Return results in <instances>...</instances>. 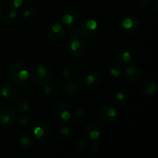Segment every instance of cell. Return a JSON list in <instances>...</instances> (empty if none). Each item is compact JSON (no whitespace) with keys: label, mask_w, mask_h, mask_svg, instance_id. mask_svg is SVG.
Wrapping results in <instances>:
<instances>
[{"label":"cell","mask_w":158,"mask_h":158,"mask_svg":"<svg viewBox=\"0 0 158 158\" xmlns=\"http://www.w3.org/2000/svg\"><path fill=\"white\" fill-rule=\"evenodd\" d=\"M53 75L52 66L45 63H40L31 69L30 78L37 86H43L50 81Z\"/></svg>","instance_id":"cell-1"},{"label":"cell","mask_w":158,"mask_h":158,"mask_svg":"<svg viewBox=\"0 0 158 158\" xmlns=\"http://www.w3.org/2000/svg\"><path fill=\"white\" fill-rule=\"evenodd\" d=\"M29 76V70L25 63L15 62L12 64L9 69V77L17 84H23L28 80Z\"/></svg>","instance_id":"cell-2"},{"label":"cell","mask_w":158,"mask_h":158,"mask_svg":"<svg viewBox=\"0 0 158 158\" xmlns=\"http://www.w3.org/2000/svg\"><path fill=\"white\" fill-rule=\"evenodd\" d=\"M99 30L98 23L94 19H86L79 26V35L81 38L92 39L97 34Z\"/></svg>","instance_id":"cell-3"},{"label":"cell","mask_w":158,"mask_h":158,"mask_svg":"<svg viewBox=\"0 0 158 158\" xmlns=\"http://www.w3.org/2000/svg\"><path fill=\"white\" fill-rule=\"evenodd\" d=\"M140 26V21L136 15H127L122 19L120 29L127 35L134 33Z\"/></svg>","instance_id":"cell-4"},{"label":"cell","mask_w":158,"mask_h":158,"mask_svg":"<svg viewBox=\"0 0 158 158\" xmlns=\"http://www.w3.org/2000/svg\"><path fill=\"white\" fill-rule=\"evenodd\" d=\"M53 113L56 119L61 123L68 122L72 118L70 108L64 103H60L56 105L53 109Z\"/></svg>","instance_id":"cell-5"},{"label":"cell","mask_w":158,"mask_h":158,"mask_svg":"<svg viewBox=\"0 0 158 158\" xmlns=\"http://www.w3.org/2000/svg\"><path fill=\"white\" fill-rule=\"evenodd\" d=\"M104 132L105 131L103 127L100 123L95 121L88 123L84 129V133L86 137L93 140H98L100 137L103 135Z\"/></svg>","instance_id":"cell-6"},{"label":"cell","mask_w":158,"mask_h":158,"mask_svg":"<svg viewBox=\"0 0 158 158\" xmlns=\"http://www.w3.org/2000/svg\"><path fill=\"white\" fill-rule=\"evenodd\" d=\"M34 135L38 141H46L49 140L52 135V128L45 122H41L35 126L33 130Z\"/></svg>","instance_id":"cell-7"},{"label":"cell","mask_w":158,"mask_h":158,"mask_svg":"<svg viewBox=\"0 0 158 158\" xmlns=\"http://www.w3.org/2000/svg\"><path fill=\"white\" fill-rule=\"evenodd\" d=\"M97 117L99 120L103 123H113L117 121L118 118V112L115 108L107 106L100 109L97 114Z\"/></svg>","instance_id":"cell-8"},{"label":"cell","mask_w":158,"mask_h":158,"mask_svg":"<svg viewBox=\"0 0 158 158\" xmlns=\"http://www.w3.org/2000/svg\"><path fill=\"white\" fill-rule=\"evenodd\" d=\"M65 36V30L59 23L52 25L46 33V38L51 43H58L62 41Z\"/></svg>","instance_id":"cell-9"},{"label":"cell","mask_w":158,"mask_h":158,"mask_svg":"<svg viewBox=\"0 0 158 158\" xmlns=\"http://www.w3.org/2000/svg\"><path fill=\"white\" fill-rule=\"evenodd\" d=\"M16 114L9 107L3 108L0 110V125L4 127H9L15 123Z\"/></svg>","instance_id":"cell-10"},{"label":"cell","mask_w":158,"mask_h":158,"mask_svg":"<svg viewBox=\"0 0 158 158\" xmlns=\"http://www.w3.org/2000/svg\"><path fill=\"white\" fill-rule=\"evenodd\" d=\"M123 75L129 82L137 83L143 78V70L137 66H131L124 71Z\"/></svg>","instance_id":"cell-11"},{"label":"cell","mask_w":158,"mask_h":158,"mask_svg":"<svg viewBox=\"0 0 158 158\" xmlns=\"http://www.w3.org/2000/svg\"><path fill=\"white\" fill-rule=\"evenodd\" d=\"M70 49L75 56H82L86 52V44L83 39L80 36L75 37L73 38L71 41Z\"/></svg>","instance_id":"cell-12"},{"label":"cell","mask_w":158,"mask_h":158,"mask_svg":"<svg viewBox=\"0 0 158 158\" xmlns=\"http://www.w3.org/2000/svg\"><path fill=\"white\" fill-rule=\"evenodd\" d=\"M114 60H115L116 65L123 67V66H127L131 63V55L126 49H120L115 54Z\"/></svg>","instance_id":"cell-13"},{"label":"cell","mask_w":158,"mask_h":158,"mask_svg":"<svg viewBox=\"0 0 158 158\" xmlns=\"http://www.w3.org/2000/svg\"><path fill=\"white\" fill-rule=\"evenodd\" d=\"M2 96L7 101H13L18 96V89L13 84H7L2 89Z\"/></svg>","instance_id":"cell-14"},{"label":"cell","mask_w":158,"mask_h":158,"mask_svg":"<svg viewBox=\"0 0 158 158\" xmlns=\"http://www.w3.org/2000/svg\"><path fill=\"white\" fill-rule=\"evenodd\" d=\"M80 13L74 9H68L63 14L61 22L65 25H71L75 23L78 20Z\"/></svg>","instance_id":"cell-15"},{"label":"cell","mask_w":158,"mask_h":158,"mask_svg":"<svg viewBox=\"0 0 158 158\" xmlns=\"http://www.w3.org/2000/svg\"><path fill=\"white\" fill-rule=\"evenodd\" d=\"M62 90H63V94H66V96L73 97V96L77 95L78 93V87L73 81L66 80L62 84Z\"/></svg>","instance_id":"cell-16"},{"label":"cell","mask_w":158,"mask_h":158,"mask_svg":"<svg viewBox=\"0 0 158 158\" xmlns=\"http://www.w3.org/2000/svg\"><path fill=\"white\" fill-rule=\"evenodd\" d=\"M140 91L145 96H153L157 91V84L153 80H147L142 83Z\"/></svg>","instance_id":"cell-17"},{"label":"cell","mask_w":158,"mask_h":158,"mask_svg":"<svg viewBox=\"0 0 158 158\" xmlns=\"http://www.w3.org/2000/svg\"><path fill=\"white\" fill-rule=\"evenodd\" d=\"M102 76L98 72H92L84 79V83L87 86H96L101 82Z\"/></svg>","instance_id":"cell-18"},{"label":"cell","mask_w":158,"mask_h":158,"mask_svg":"<svg viewBox=\"0 0 158 158\" xmlns=\"http://www.w3.org/2000/svg\"><path fill=\"white\" fill-rule=\"evenodd\" d=\"M114 103L119 106H123L127 103V97L123 93H118L114 98Z\"/></svg>","instance_id":"cell-19"},{"label":"cell","mask_w":158,"mask_h":158,"mask_svg":"<svg viewBox=\"0 0 158 158\" xmlns=\"http://www.w3.org/2000/svg\"><path fill=\"white\" fill-rule=\"evenodd\" d=\"M16 110L20 114H25L29 110V104L25 100H20L15 105Z\"/></svg>","instance_id":"cell-20"},{"label":"cell","mask_w":158,"mask_h":158,"mask_svg":"<svg viewBox=\"0 0 158 158\" xmlns=\"http://www.w3.org/2000/svg\"><path fill=\"white\" fill-rule=\"evenodd\" d=\"M71 131L69 128H68L67 127H63L60 128L58 131V134H57L56 138L57 140H66L68 137L70 136Z\"/></svg>","instance_id":"cell-21"},{"label":"cell","mask_w":158,"mask_h":158,"mask_svg":"<svg viewBox=\"0 0 158 158\" xmlns=\"http://www.w3.org/2000/svg\"><path fill=\"white\" fill-rule=\"evenodd\" d=\"M33 143V139L29 136H23L20 138V144L25 149H29V148H32Z\"/></svg>","instance_id":"cell-22"},{"label":"cell","mask_w":158,"mask_h":158,"mask_svg":"<svg viewBox=\"0 0 158 158\" xmlns=\"http://www.w3.org/2000/svg\"><path fill=\"white\" fill-rule=\"evenodd\" d=\"M86 112L83 109H78L76 110L75 114L73 116V120L76 122H82L83 120H86Z\"/></svg>","instance_id":"cell-23"},{"label":"cell","mask_w":158,"mask_h":158,"mask_svg":"<svg viewBox=\"0 0 158 158\" xmlns=\"http://www.w3.org/2000/svg\"><path fill=\"white\" fill-rule=\"evenodd\" d=\"M109 72L111 76H113L114 77H116V78H118V77H120L123 73V70L122 69L121 66H119L117 65L111 66L109 69Z\"/></svg>","instance_id":"cell-24"},{"label":"cell","mask_w":158,"mask_h":158,"mask_svg":"<svg viewBox=\"0 0 158 158\" xmlns=\"http://www.w3.org/2000/svg\"><path fill=\"white\" fill-rule=\"evenodd\" d=\"M6 19L7 23H13L16 21L17 19V12L15 9H12V10L9 11L7 14H6Z\"/></svg>","instance_id":"cell-25"},{"label":"cell","mask_w":158,"mask_h":158,"mask_svg":"<svg viewBox=\"0 0 158 158\" xmlns=\"http://www.w3.org/2000/svg\"><path fill=\"white\" fill-rule=\"evenodd\" d=\"M44 93L46 95L49 96L51 97H55L56 96L57 91L55 87L52 86H49V85H46L44 88Z\"/></svg>","instance_id":"cell-26"},{"label":"cell","mask_w":158,"mask_h":158,"mask_svg":"<svg viewBox=\"0 0 158 158\" xmlns=\"http://www.w3.org/2000/svg\"><path fill=\"white\" fill-rule=\"evenodd\" d=\"M35 9H34L32 6H29L23 9V11H22V14H23L24 18H29V17H31L34 13H35Z\"/></svg>","instance_id":"cell-27"},{"label":"cell","mask_w":158,"mask_h":158,"mask_svg":"<svg viewBox=\"0 0 158 158\" xmlns=\"http://www.w3.org/2000/svg\"><path fill=\"white\" fill-rule=\"evenodd\" d=\"M9 6L12 9H17L21 7L23 3V0H8Z\"/></svg>","instance_id":"cell-28"},{"label":"cell","mask_w":158,"mask_h":158,"mask_svg":"<svg viewBox=\"0 0 158 158\" xmlns=\"http://www.w3.org/2000/svg\"><path fill=\"white\" fill-rule=\"evenodd\" d=\"M75 146H77V148L80 150L84 149L86 146V143L84 140H83V139H80V140H78L77 141Z\"/></svg>","instance_id":"cell-29"},{"label":"cell","mask_w":158,"mask_h":158,"mask_svg":"<svg viewBox=\"0 0 158 158\" xmlns=\"http://www.w3.org/2000/svg\"><path fill=\"white\" fill-rule=\"evenodd\" d=\"M139 6L141 9H147L150 6V0H140L139 1Z\"/></svg>","instance_id":"cell-30"},{"label":"cell","mask_w":158,"mask_h":158,"mask_svg":"<svg viewBox=\"0 0 158 158\" xmlns=\"http://www.w3.org/2000/svg\"><path fill=\"white\" fill-rule=\"evenodd\" d=\"M62 76H63V78L68 79L69 77H70V73H69V71L68 70V69H65L62 71Z\"/></svg>","instance_id":"cell-31"},{"label":"cell","mask_w":158,"mask_h":158,"mask_svg":"<svg viewBox=\"0 0 158 158\" xmlns=\"http://www.w3.org/2000/svg\"><path fill=\"white\" fill-rule=\"evenodd\" d=\"M28 121H29V119H28V117H23V118H20V120H19V123L23 125L26 124V123H28Z\"/></svg>","instance_id":"cell-32"},{"label":"cell","mask_w":158,"mask_h":158,"mask_svg":"<svg viewBox=\"0 0 158 158\" xmlns=\"http://www.w3.org/2000/svg\"><path fill=\"white\" fill-rule=\"evenodd\" d=\"M152 6L154 10L157 11L158 9V0H152Z\"/></svg>","instance_id":"cell-33"},{"label":"cell","mask_w":158,"mask_h":158,"mask_svg":"<svg viewBox=\"0 0 158 158\" xmlns=\"http://www.w3.org/2000/svg\"><path fill=\"white\" fill-rule=\"evenodd\" d=\"M2 6L1 2H0V14L2 13Z\"/></svg>","instance_id":"cell-34"}]
</instances>
